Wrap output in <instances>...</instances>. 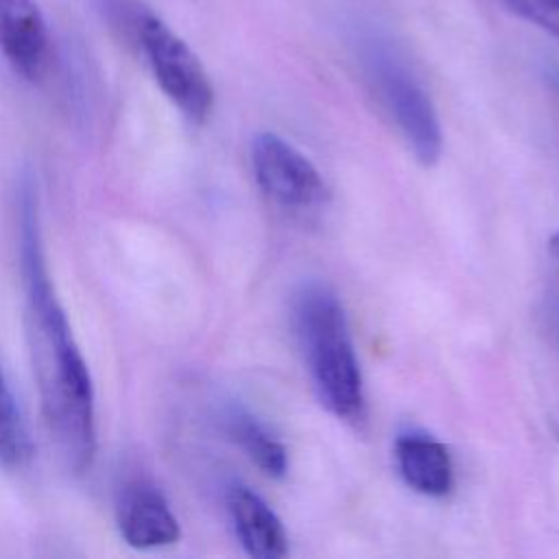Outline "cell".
Returning <instances> with one entry per match:
<instances>
[{"mask_svg": "<svg viewBox=\"0 0 559 559\" xmlns=\"http://www.w3.org/2000/svg\"><path fill=\"white\" fill-rule=\"evenodd\" d=\"M17 205L20 273L41 413L68 467L83 474L96 454L94 382L50 280L35 183L28 177L20 186Z\"/></svg>", "mask_w": 559, "mask_h": 559, "instance_id": "cell-1", "label": "cell"}, {"mask_svg": "<svg viewBox=\"0 0 559 559\" xmlns=\"http://www.w3.org/2000/svg\"><path fill=\"white\" fill-rule=\"evenodd\" d=\"M295 328L325 408L347 424H362L367 417L362 373L336 293L319 282L304 284L295 295Z\"/></svg>", "mask_w": 559, "mask_h": 559, "instance_id": "cell-2", "label": "cell"}, {"mask_svg": "<svg viewBox=\"0 0 559 559\" xmlns=\"http://www.w3.org/2000/svg\"><path fill=\"white\" fill-rule=\"evenodd\" d=\"M358 59L369 87L402 133L415 159L424 166L437 164L443 151L439 116L406 59L380 37L362 39Z\"/></svg>", "mask_w": 559, "mask_h": 559, "instance_id": "cell-3", "label": "cell"}, {"mask_svg": "<svg viewBox=\"0 0 559 559\" xmlns=\"http://www.w3.org/2000/svg\"><path fill=\"white\" fill-rule=\"evenodd\" d=\"M138 37L164 96L190 122L203 124L214 107V87L197 52L153 13L142 15Z\"/></svg>", "mask_w": 559, "mask_h": 559, "instance_id": "cell-4", "label": "cell"}, {"mask_svg": "<svg viewBox=\"0 0 559 559\" xmlns=\"http://www.w3.org/2000/svg\"><path fill=\"white\" fill-rule=\"evenodd\" d=\"M251 168L260 190L282 207L312 210L328 199V188L317 166L277 133L262 131L253 138Z\"/></svg>", "mask_w": 559, "mask_h": 559, "instance_id": "cell-5", "label": "cell"}, {"mask_svg": "<svg viewBox=\"0 0 559 559\" xmlns=\"http://www.w3.org/2000/svg\"><path fill=\"white\" fill-rule=\"evenodd\" d=\"M116 526L122 542L135 550L170 546L181 528L170 502L148 480L129 483L116 502Z\"/></svg>", "mask_w": 559, "mask_h": 559, "instance_id": "cell-6", "label": "cell"}, {"mask_svg": "<svg viewBox=\"0 0 559 559\" xmlns=\"http://www.w3.org/2000/svg\"><path fill=\"white\" fill-rule=\"evenodd\" d=\"M0 52L26 81L46 74L50 37L35 0H0Z\"/></svg>", "mask_w": 559, "mask_h": 559, "instance_id": "cell-7", "label": "cell"}, {"mask_svg": "<svg viewBox=\"0 0 559 559\" xmlns=\"http://www.w3.org/2000/svg\"><path fill=\"white\" fill-rule=\"evenodd\" d=\"M227 511L236 537L247 555L258 559H280L288 552V537L277 513L266 500L242 483L227 487Z\"/></svg>", "mask_w": 559, "mask_h": 559, "instance_id": "cell-8", "label": "cell"}, {"mask_svg": "<svg viewBox=\"0 0 559 559\" xmlns=\"http://www.w3.org/2000/svg\"><path fill=\"white\" fill-rule=\"evenodd\" d=\"M395 465L402 480L417 493L443 498L454 485V465L448 448L424 430H404L395 437Z\"/></svg>", "mask_w": 559, "mask_h": 559, "instance_id": "cell-9", "label": "cell"}, {"mask_svg": "<svg viewBox=\"0 0 559 559\" xmlns=\"http://www.w3.org/2000/svg\"><path fill=\"white\" fill-rule=\"evenodd\" d=\"M225 428L240 450L271 478H282L288 472V452L284 443L247 408L231 406L225 413Z\"/></svg>", "mask_w": 559, "mask_h": 559, "instance_id": "cell-10", "label": "cell"}, {"mask_svg": "<svg viewBox=\"0 0 559 559\" xmlns=\"http://www.w3.org/2000/svg\"><path fill=\"white\" fill-rule=\"evenodd\" d=\"M31 459V437L11 393V386L0 369V465L22 467Z\"/></svg>", "mask_w": 559, "mask_h": 559, "instance_id": "cell-11", "label": "cell"}, {"mask_svg": "<svg viewBox=\"0 0 559 559\" xmlns=\"http://www.w3.org/2000/svg\"><path fill=\"white\" fill-rule=\"evenodd\" d=\"M520 17L559 39V0H504Z\"/></svg>", "mask_w": 559, "mask_h": 559, "instance_id": "cell-12", "label": "cell"}, {"mask_svg": "<svg viewBox=\"0 0 559 559\" xmlns=\"http://www.w3.org/2000/svg\"><path fill=\"white\" fill-rule=\"evenodd\" d=\"M548 251H550L555 264L559 266V229H555V231L550 234V238H548Z\"/></svg>", "mask_w": 559, "mask_h": 559, "instance_id": "cell-13", "label": "cell"}]
</instances>
